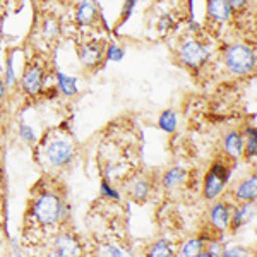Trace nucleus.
<instances>
[{"mask_svg": "<svg viewBox=\"0 0 257 257\" xmlns=\"http://www.w3.org/2000/svg\"><path fill=\"white\" fill-rule=\"evenodd\" d=\"M206 16H208V21L211 24L221 26V24H225L231 19L233 12H231L228 0H208V12H206Z\"/></svg>", "mask_w": 257, "mask_h": 257, "instance_id": "obj_9", "label": "nucleus"}, {"mask_svg": "<svg viewBox=\"0 0 257 257\" xmlns=\"http://www.w3.org/2000/svg\"><path fill=\"white\" fill-rule=\"evenodd\" d=\"M16 82V74H14V57L12 53L7 57V64H6V74H4V84L12 86Z\"/></svg>", "mask_w": 257, "mask_h": 257, "instance_id": "obj_22", "label": "nucleus"}, {"mask_svg": "<svg viewBox=\"0 0 257 257\" xmlns=\"http://www.w3.org/2000/svg\"><path fill=\"white\" fill-rule=\"evenodd\" d=\"M158 125L161 131L168 132V134H172V132H175L177 128V113L172 110H167L161 113V117L158 120Z\"/></svg>", "mask_w": 257, "mask_h": 257, "instance_id": "obj_20", "label": "nucleus"}, {"mask_svg": "<svg viewBox=\"0 0 257 257\" xmlns=\"http://www.w3.org/2000/svg\"><path fill=\"white\" fill-rule=\"evenodd\" d=\"M43 35L47 38H55L59 36V23L55 19H47L43 23Z\"/></svg>", "mask_w": 257, "mask_h": 257, "instance_id": "obj_25", "label": "nucleus"}, {"mask_svg": "<svg viewBox=\"0 0 257 257\" xmlns=\"http://www.w3.org/2000/svg\"><path fill=\"white\" fill-rule=\"evenodd\" d=\"M211 173H214L216 177H219L221 180H228V177H230V167H228L226 163H223V161H216V163H213V167L209 170Z\"/></svg>", "mask_w": 257, "mask_h": 257, "instance_id": "obj_24", "label": "nucleus"}, {"mask_svg": "<svg viewBox=\"0 0 257 257\" xmlns=\"http://www.w3.org/2000/svg\"><path fill=\"white\" fill-rule=\"evenodd\" d=\"M185 178H187V172H185L184 168H180V167L172 168L163 175V187L165 189H175V187H178V185L184 184Z\"/></svg>", "mask_w": 257, "mask_h": 257, "instance_id": "obj_16", "label": "nucleus"}, {"mask_svg": "<svg viewBox=\"0 0 257 257\" xmlns=\"http://www.w3.org/2000/svg\"><path fill=\"white\" fill-rule=\"evenodd\" d=\"M225 184H226L225 180H221L214 173L208 172V175L204 178V197L209 199V201L216 199L223 192V189H225Z\"/></svg>", "mask_w": 257, "mask_h": 257, "instance_id": "obj_14", "label": "nucleus"}, {"mask_svg": "<svg viewBox=\"0 0 257 257\" xmlns=\"http://www.w3.org/2000/svg\"><path fill=\"white\" fill-rule=\"evenodd\" d=\"M149 255L153 257H165V255H173L175 254V248H173L172 243L168 240H158L151 248L148 250Z\"/></svg>", "mask_w": 257, "mask_h": 257, "instance_id": "obj_21", "label": "nucleus"}, {"mask_svg": "<svg viewBox=\"0 0 257 257\" xmlns=\"http://www.w3.org/2000/svg\"><path fill=\"white\" fill-rule=\"evenodd\" d=\"M19 136H21V139H23L24 143H28V144L35 143V139H36L35 131H33V127L28 125V123H21V125H19Z\"/></svg>", "mask_w": 257, "mask_h": 257, "instance_id": "obj_26", "label": "nucleus"}, {"mask_svg": "<svg viewBox=\"0 0 257 257\" xmlns=\"http://www.w3.org/2000/svg\"><path fill=\"white\" fill-rule=\"evenodd\" d=\"M223 149H225L226 156L231 160H238L243 156V136L238 131L228 132L223 139Z\"/></svg>", "mask_w": 257, "mask_h": 257, "instance_id": "obj_13", "label": "nucleus"}, {"mask_svg": "<svg viewBox=\"0 0 257 257\" xmlns=\"http://www.w3.org/2000/svg\"><path fill=\"white\" fill-rule=\"evenodd\" d=\"M74 151H76V148L69 139H55L48 144L45 155H47V161L52 167L62 168L72 161Z\"/></svg>", "mask_w": 257, "mask_h": 257, "instance_id": "obj_5", "label": "nucleus"}, {"mask_svg": "<svg viewBox=\"0 0 257 257\" xmlns=\"http://www.w3.org/2000/svg\"><path fill=\"white\" fill-rule=\"evenodd\" d=\"M57 84H59V89L64 96H76L79 93V88H77V79L76 77H70L67 74H57Z\"/></svg>", "mask_w": 257, "mask_h": 257, "instance_id": "obj_17", "label": "nucleus"}, {"mask_svg": "<svg viewBox=\"0 0 257 257\" xmlns=\"http://www.w3.org/2000/svg\"><path fill=\"white\" fill-rule=\"evenodd\" d=\"M77 26L89 28L94 26L99 19V7L96 0H77L76 12H74Z\"/></svg>", "mask_w": 257, "mask_h": 257, "instance_id": "obj_7", "label": "nucleus"}, {"mask_svg": "<svg viewBox=\"0 0 257 257\" xmlns=\"http://www.w3.org/2000/svg\"><path fill=\"white\" fill-rule=\"evenodd\" d=\"M178 55H180V62L185 67L197 70L208 62L211 50L201 40H187L185 43H182L180 50H178Z\"/></svg>", "mask_w": 257, "mask_h": 257, "instance_id": "obj_3", "label": "nucleus"}, {"mask_svg": "<svg viewBox=\"0 0 257 257\" xmlns=\"http://www.w3.org/2000/svg\"><path fill=\"white\" fill-rule=\"evenodd\" d=\"M223 60L233 76H248L255 70V50L245 43H233L226 47Z\"/></svg>", "mask_w": 257, "mask_h": 257, "instance_id": "obj_2", "label": "nucleus"}, {"mask_svg": "<svg viewBox=\"0 0 257 257\" xmlns=\"http://www.w3.org/2000/svg\"><path fill=\"white\" fill-rule=\"evenodd\" d=\"M231 209L226 202H216L209 211V221L211 226L218 231H226L230 228Z\"/></svg>", "mask_w": 257, "mask_h": 257, "instance_id": "obj_10", "label": "nucleus"}, {"mask_svg": "<svg viewBox=\"0 0 257 257\" xmlns=\"http://www.w3.org/2000/svg\"><path fill=\"white\" fill-rule=\"evenodd\" d=\"M257 141H255V128L248 127L245 131V139H243V155H245L247 160H254L255 158V148Z\"/></svg>", "mask_w": 257, "mask_h": 257, "instance_id": "obj_19", "label": "nucleus"}, {"mask_svg": "<svg viewBox=\"0 0 257 257\" xmlns=\"http://www.w3.org/2000/svg\"><path fill=\"white\" fill-rule=\"evenodd\" d=\"M101 254H105V255H123L125 252L122 250V248H118V247H115V245H111V243H108L105 248H101Z\"/></svg>", "mask_w": 257, "mask_h": 257, "instance_id": "obj_31", "label": "nucleus"}, {"mask_svg": "<svg viewBox=\"0 0 257 257\" xmlns=\"http://www.w3.org/2000/svg\"><path fill=\"white\" fill-rule=\"evenodd\" d=\"M238 208H235L231 211V218H230V228L233 231H237L238 228H242L243 225H247L255 214V201L252 202H238Z\"/></svg>", "mask_w": 257, "mask_h": 257, "instance_id": "obj_11", "label": "nucleus"}, {"mask_svg": "<svg viewBox=\"0 0 257 257\" xmlns=\"http://www.w3.org/2000/svg\"><path fill=\"white\" fill-rule=\"evenodd\" d=\"M149 192H151V184L146 178H136L134 182L128 187V196L134 199L136 202H144L149 197Z\"/></svg>", "mask_w": 257, "mask_h": 257, "instance_id": "obj_15", "label": "nucleus"}, {"mask_svg": "<svg viewBox=\"0 0 257 257\" xmlns=\"http://www.w3.org/2000/svg\"><path fill=\"white\" fill-rule=\"evenodd\" d=\"M82 252V247L79 240L74 237L72 233H60L57 235L52 242V254L55 255H79Z\"/></svg>", "mask_w": 257, "mask_h": 257, "instance_id": "obj_8", "label": "nucleus"}, {"mask_svg": "<svg viewBox=\"0 0 257 257\" xmlns=\"http://www.w3.org/2000/svg\"><path fill=\"white\" fill-rule=\"evenodd\" d=\"M235 201L237 202H252L257 197V177L252 173L250 177L243 178L242 182L235 187Z\"/></svg>", "mask_w": 257, "mask_h": 257, "instance_id": "obj_12", "label": "nucleus"}, {"mask_svg": "<svg viewBox=\"0 0 257 257\" xmlns=\"http://www.w3.org/2000/svg\"><path fill=\"white\" fill-rule=\"evenodd\" d=\"M136 2L138 0H125L123 2V7H122V16H120V21H125L131 18V14H132V11H134V7H136Z\"/></svg>", "mask_w": 257, "mask_h": 257, "instance_id": "obj_29", "label": "nucleus"}, {"mask_svg": "<svg viewBox=\"0 0 257 257\" xmlns=\"http://www.w3.org/2000/svg\"><path fill=\"white\" fill-rule=\"evenodd\" d=\"M69 208L64 197L57 190H40L31 202V223L41 228H50L59 225L64 218H67Z\"/></svg>", "mask_w": 257, "mask_h": 257, "instance_id": "obj_1", "label": "nucleus"}, {"mask_svg": "<svg viewBox=\"0 0 257 257\" xmlns=\"http://www.w3.org/2000/svg\"><path fill=\"white\" fill-rule=\"evenodd\" d=\"M99 189H101V196H103V197L115 199V201H118V199H120L118 192H117V190H115L113 187H111V185H110L106 180H103V182H101V187H99Z\"/></svg>", "mask_w": 257, "mask_h": 257, "instance_id": "obj_27", "label": "nucleus"}, {"mask_svg": "<svg viewBox=\"0 0 257 257\" xmlns=\"http://www.w3.org/2000/svg\"><path fill=\"white\" fill-rule=\"evenodd\" d=\"M45 84V69L40 62H31L26 65L21 77V88H23L24 94L31 98H36L43 93Z\"/></svg>", "mask_w": 257, "mask_h": 257, "instance_id": "obj_4", "label": "nucleus"}, {"mask_svg": "<svg viewBox=\"0 0 257 257\" xmlns=\"http://www.w3.org/2000/svg\"><path fill=\"white\" fill-rule=\"evenodd\" d=\"M105 59L111 62H120L123 59V50L118 45H106V52H105Z\"/></svg>", "mask_w": 257, "mask_h": 257, "instance_id": "obj_23", "label": "nucleus"}, {"mask_svg": "<svg viewBox=\"0 0 257 257\" xmlns=\"http://www.w3.org/2000/svg\"><path fill=\"white\" fill-rule=\"evenodd\" d=\"M206 237H201V238H190L184 245L180 247V255H185V257H190V255H199L206 247Z\"/></svg>", "mask_w": 257, "mask_h": 257, "instance_id": "obj_18", "label": "nucleus"}, {"mask_svg": "<svg viewBox=\"0 0 257 257\" xmlns=\"http://www.w3.org/2000/svg\"><path fill=\"white\" fill-rule=\"evenodd\" d=\"M4 96H6V84H4L2 79H0V101L4 99Z\"/></svg>", "mask_w": 257, "mask_h": 257, "instance_id": "obj_32", "label": "nucleus"}, {"mask_svg": "<svg viewBox=\"0 0 257 257\" xmlns=\"http://www.w3.org/2000/svg\"><path fill=\"white\" fill-rule=\"evenodd\" d=\"M228 4H230L233 14H240V12H243L247 9L250 0H228Z\"/></svg>", "mask_w": 257, "mask_h": 257, "instance_id": "obj_28", "label": "nucleus"}, {"mask_svg": "<svg viewBox=\"0 0 257 257\" xmlns=\"http://www.w3.org/2000/svg\"><path fill=\"white\" fill-rule=\"evenodd\" d=\"M247 248L243 247H231V248H225L223 250V255H228V257H233V255H247Z\"/></svg>", "mask_w": 257, "mask_h": 257, "instance_id": "obj_30", "label": "nucleus"}, {"mask_svg": "<svg viewBox=\"0 0 257 257\" xmlns=\"http://www.w3.org/2000/svg\"><path fill=\"white\" fill-rule=\"evenodd\" d=\"M106 43L103 40H88L79 47V60L84 67L96 69L105 60Z\"/></svg>", "mask_w": 257, "mask_h": 257, "instance_id": "obj_6", "label": "nucleus"}]
</instances>
